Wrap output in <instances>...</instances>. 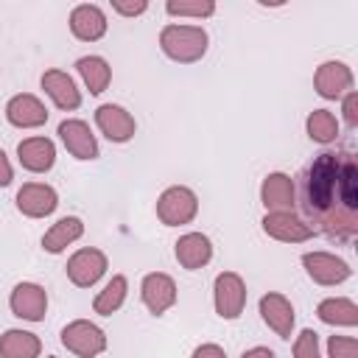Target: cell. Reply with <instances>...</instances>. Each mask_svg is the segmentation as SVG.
<instances>
[{
  "label": "cell",
  "instance_id": "7a4b0ae2",
  "mask_svg": "<svg viewBox=\"0 0 358 358\" xmlns=\"http://www.w3.org/2000/svg\"><path fill=\"white\" fill-rule=\"evenodd\" d=\"M210 36L201 25H179L171 22L159 31V48L168 59L179 62V64H193L207 53Z\"/></svg>",
  "mask_w": 358,
  "mask_h": 358
},
{
  "label": "cell",
  "instance_id": "e575fe53",
  "mask_svg": "<svg viewBox=\"0 0 358 358\" xmlns=\"http://www.w3.org/2000/svg\"><path fill=\"white\" fill-rule=\"evenodd\" d=\"M241 358H277V355H274V350H268V347H252V350H246Z\"/></svg>",
  "mask_w": 358,
  "mask_h": 358
},
{
  "label": "cell",
  "instance_id": "484cf974",
  "mask_svg": "<svg viewBox=\"0 0 358 358\" xmlns=\"http://www.w3.org/2000/svg\"><path fill=\"white\" fill-rule=\"evenodd\" d=\"M126 294H129V280H126L123 274H115V277L98 291V296H95V302H92V310H95L98 316H112V313H117V310L123 308Z\"/></svg>",
  "mask_w": 358,
  "mask_h": 358
},
{
  "label": "cell",
  "instance_id": "d4e9b609",
  "mask_svg": "<svg viewBox=\"0 0 358 358\" xmlns=\"http://www.w3.org/2000/svg\"><path fill=\"white\" fill-rule=\"evenodd\" d=\"M76 70H78V76L84 78V84L92 95H101L112 81V67L103 56H81L76 62Z\"/></svg>",
  "mask_w": 358,
  "mask_h": 358
},
{
  "label": "cell",
  "instance_id": "9c48e42d",
  "mask_svg": "<svg viewBox=\"0 0 358 358\" xmlns=\"http://www.w3.org/2000/svg\"><path fill=\"white\" fill-rule=\"evenodd\" d=\"M8 308L17 319L42 322L48 313V291L39 282H17L8 296Z\"/></svg>",
  "mask_w": 358,
  "mask_h": 358
},
{
  "label": "cell",
  "instance_id": "d590c367",
  "mask_svg": "<svg viewBox=\"0 0 358 358\" xmlns=\"http://www.w3.org/2000/svg\"><path fill=\"white\" fill-rule=\"evenodd\" d=\"M48 358H56V355H48Z\"/></svg>",
  "mask_w": 358,
  "mask_h": 358
},
{
  "label": "cell",
  "instance_id": "44dd1931",
  "mask_svg": "<svg viewBox=\"0 0 358 358\" xmlns=\"http://www.w3.org/2000/svg\"><path fill=\"white\" fill-rule=\"evenodd\" d=\"M17 157H20V165L31 173H45L53 168L56 162V145L53 140L48 137H28V140H20L17 145Z\"/></svg>",
  "mask_w": 358,
  "mask_h": 358
},
{
  "label": "cell",
  "instance_id": "52a82bcc",
  "mask_svg": "<svg viewBox=\"0 0 358 358\" xmlns=\"http://www.w3.org/2000/svg\"><path fill=\"white\" fill-rule=\"evenodd\" d=\"M302 266H305V274L316 285H341L344 280L352 277L350 263L341 260L338 255H330V252H305Z\"/></svg>",
  "mask_w": 358,
  "mask_h": 358
},
{
  "label": "cell",
  "instance_id": "1f68e13d",
  "mask_svg": "<svg viewBox=\"0 0 358 358\" xmlns=\"http://www.w3.org/2000/svg\"><path fill=\"white\" fill-rule=\"evenodd\" d=\"M145 8H148V3H145V0H134V3L115 0V3H112V11H117L120 17H140Z\"/></svg>",
  "mask_w": 358,
  "mask_h": 358
},
{
  "label": "cell",
  "instance_id": "2e32d148",
  "mask_svg": "<svg viewBox=\"0 0 358 358\" xmlns=\"http://www.w3.org/2000/svg\"><path fill=\"white\" fill-rule=\"evenodd\" d=\"M6 120L17 129H39L48 120V109L36 95L20 92L6 103Z\"/></svg>",
  "mask_w": 358,
  "mask_h": 358
},
{
  "label": "cell",
  "instance_id": "6da1fadb",
  "mask_svg": "<svg viewBox=\"0 0 358 358\" xmlns=\"http://www.w3.org/2000/svg\"><path fill=\"white\" fill-rule=\"evenodd\" d=\"M294 204L313 232L352 243L358 235V157L350 148L316 154L294 185Z\"/></svg>",
  "mask_w": 358,
  "mask_h": 358
},
{
  "label": "cell",
  "instance_id": "5bb4252c",
  "mask_svg": "<svg viewBox=\"0 0 358 358\" xmlns=\"http://www.w3.org/2000/svg\"><path fill=\"white\" fill-rule=\"evenodd\" d=\"M59 140L64 143V148L76 159H95L101 154L92 129L84 120H78V117H67V120L59 123Z\"/></svg>",
  "mask_w": 358,
  "mask_h": 358
},
{
  "label": "cell",
  "instance_id": "8fae6325",
  "mask_svg": "<svg viewBox=\"0 0 358 358\" xmlns=\"http://www.w3.org/2000/svg\"><path fill=\"white\" fill-rule=\"evenodd\" d=\"M313 87L322 98L327 101H336V98H344L350 90H352V70L344 64V62H322L313 73Z\"/></svg>",
  "mask_w": 358,
  "mask_h": 358
},
{
  "label": "cell",
  "instance_id": "7402d4cb",
  "mask_svg": "<svg viewBox=\"0 0 358 358\" xmlns=\"http://www.w3.org/2000/svg\"><path fill=\"white\" fill-rule=\"evenodd\" d=\"M81 235H84V221H81L78 215H64V218H59V221L42 235V249L50 252V255H59V252H64L70 243H76Z\"/></svg>",
  "mask_w": 358,
  "mask_h": 358
},
{
  "label": "cell",
  "instance_id": "4dcf8cb0",
  "mask_svg": "<svg viewBox=\"0 0 358 358\" xmlns=\"http://www.w3.org/2000/svg\"><path fill=\"white\" fill-rule=\"evenodd\" d=\"M341 115H344V123H347L350 129L358 126V92H355V90H350V92L344 95V101H341Z\"/></svg>",
  "mask_w": 358,
  "mask_h": 358
},
{
  "label": "cell",
  "instance_id": "d6a6232c",
  "mask_svg": "<svg viewBox=\"0 0 358 358\" xmlns=\"http://www.w3.org/2000/svg\"><path fill=\"white\" fill-rule=\"evenodd\" d=\"M190 358H227V352H224L218 344H201V347L193 350Z\"/></svg>",
  "mask_w": 358,
  "mask_h": 358
},
{
  "label": "cell",
  "instance_id": "ac0fdd59",
  "mask_svg": "<svg viewBox=\"0 0 358 358\" xmlns=\"http://www.w3.org/2000/svg\"><path fill=\"white\" fill-rule=\"evenodd\" d=\"M106 14L95 3H81L70 11V31L81 42H98L106 34Z\"/></svg>",
  "mask_w": 358,
  "mask_h": 358
},
{
  "label": "cell",
  "instance_id": "7c38bea8",
  "mask_svg": "<svg viewBox=\"0 0 358 358\" xmlns=\"http://www.w3.org/2000/svg\"><path fill=\"white\" fill-rule=\"evenodd\" d=\"M17 210L28 218H45L50 215L56 207H59V196L50 185L45 182H25L20 190H17Z\"/></svg>",
  "mask_w": 358,
  "mask_h": 358
},
{
  "label": "cell",
  "instance_id": "cb8c5ba5",
  "mask_svg": "<svg viewBox=\"0 0 358 358\" xmlns=\"http://www.w3.org/2000/svg\"><path fill=\"white\" fill-rule=\"evenodd\" d=\"M316 316L333 327H355L358 324V305L347 296H327L319 302Z\"/></svg>",
  "mask_w": 358,
  "mask_h": 358
},
{
  "label": "cell",
  "instance_id": "d6986e66",
  "mask_svg": "<svg viewBox=\"0 0 358 358\" xmlns=\"http://www.w3.org/2000/svg\"><path fill=\"white\" fill-rule=\"evenodd\" d=\"M260 201L266 213H294V179L288 173H268L260 185Z\"/></svg>",
  "mask_w": 358,
  "mask_h": 358
},
{
  "label": "cell",
  "instance_id": "f546056e",
  "mask_svg": "<svg viewBox=\"0 0 358 358\" xmlns=\"http://www.w3.org/2000/svg\"><path fill=\"white\" fill-rule=\"evenodd\" d=\"M327 355L330 358H358V341L352 336H330Z\"/></svg>",
  "mask_w": 358,
  "mask_h": 358
},
{
  "label": "cell",
  "instance_id": "277c9868",
  "mask_svg": "<svg viewBox=\"0 0 358 358\" xmlns=\"http://www.w3.org/2000/svg\"><path fill=\"white\" fill-rule=\"evenodd\" d=\"M62 344L78 358H98L106 352V333L90 319H76L62 327Z\"/></svg>",
  "mask_w": 358,
  "mask_h": 358
},
{
  "label": "cell",
  "instance_id": "ba28073f",
  "mask_svg": "<svg viewBox=\"0 0 358 358\" xmlns=\"http://www.w3.org/2000/svg\"><path fill=\"white\" fill-rule=\"evenodd\" d=\"M140 296H143V305L148 308V313L162 316L165 310H171V308L176 305L179 291H176V282H173L171 274H165V271H151V274H145L143 282H140Z\"/></svg>",
  "mask_w": 358,
  "mask_h": 358
},
{
  "label": "cell",
  "instance_id": "5b68a950",
  "mask_svg": "<svg viewBox=\"0 0 358 358\" xmlns=\"http://www.w3.org/2000/svg\"><path fill=\"white\" fill-rule=\"evenodd\" d=\"M213 302H215V313L227 322L238 319L243 313L246 305V282L238 271H221L213 282Z\"/></svg>",
  "mask_w": 358,
  "mask_h": 358
},
{
  "label": "cell",
  "instance_id": "3957f363",
  "mask_svg": "<svg viewBox=\"0 0 358 358\" xmlns=\"http://www.w3.org/2000/svg\"><path fill=\"white\" fill-rule=\"evenodd\" d=\"M196 215H199V196L190 187L173 185V187H165L159 193V199H157V218L165 227L190 224Z\"/></svg>",
  "mask_w": 358,
  "mask_h": 358
},
{
  "label": "cell",
  "instance_id": "30bf717a",
  "mask_svg": "<svg viewBox=\"0 0 358 358\" xmlns=\"http://www.w3.org/2000/svg\"><path fill=\"white\" fill-rule=\"evenodd\" d=\"M95 126L109 143H129L137 131L134 117L120 103H101L95 109Z\"/></svg>",
  "mask_w": 358,
  "mask_h": 358
},
{
  "label": "cell",
  "instance_id": "836d02e7",
  "mask_svg": "<svg viewBox=\"0 0 358 358\" xmlns=\"http://www.w3.org/2000/svg\"><path fill=\"white\" fill-rule=\"evenodd\" d=\"M11 179H14V168H11L8 157H6V151L0 148V187H8Z\"/></svg>",
  "mask_w": 358,
  "mask_h": 358
},
{
  "label": "cell",
  "instance_id": "603a6c76",
  "mask_svg": "<svg viewBox=\"0 0 358 358\" xmlns=\"http://www.w3.org/2000/svg\"><path fill=\"white\" fill-rule=\"evenodd\" d=\"M42 341L31 330L11 327L0 336V358H39Z\"/></svg>",
  "mask_w": 358,
  "mask_h": 358
},
{
  "label": "cell",
  "instance_id": "f1b7e54d",
  "mask_svg": "<svg viewBox=\"0 0 358 358\" xmlns=\"http://www.w3.org/2000/svg\"><path fill=\"white\" fill-rule=\"evenodd\" d=\"M294 358H322L319 355V333L305 327L294 341Z\"/></svg>",
  "mask_w": 358,
  "mask_h": 358
},
{
  "label": "cell",
  "instance_id": "4316f807",
  "mask_svg": "<svg viewBox=\"0 0 358 358\" xmlns=\"http://www.w3.org/2000/svg\"><path fill=\"white\" fill-rule=\"evenodd\" d=\"M305 129H308V137L313 143H319V145H330L338 137V120L327 109H313L308 115V120H305Z\"/></svg>",
  "mask_w": 358,
  "mask_h": 358
},
{
  "label": "cell",
  "instance_id": "ffe728a7",
  "mask_svg": "<svg viewBox=\"0 0 358 358\" xmlns=\"http://www.w3.org/2000/svg\"><path fill=\"white\" fill-rule=\"evenodd\" d=\"M42 90L64 112H73V109L81 106V90L76 87V81L64 70H56V67L53 70H45L42 73Z\"/></svg>",
  "mask_w": 358,
  "mask_h": 358
},
{
  "label": "cell",
  "instance_id": "9a60e30c",
  "mask_svg": "<svg viewBox=\"0 0 358 358\" xmlns=\"http://www.w3.org/2000/svg\"><path fill=\"white\" fill-rule=\"evenodd\" d=\"M263 232L282 243H305L316 232L296 215V213H266L263 215Z\"/></svg>",
  "mask_w": 358,
  "mask_h": 358
},
{
  "label": "cell",
  "instance_id": "8992f818",
  "mask_svg": "<svg viewBox=\"0 0 358 358\" xmlns=\"http://www.w3.org/2000/svg\"><path fill=\"white\" fill-rule=\"evenodd\" d=\"M109 268V260L101 249L95 246H87V249H78L76 255H70L67 260V280L78 288H92Z\"/></svg>",
  "mask_w": 358,
  "mask_h": 358
},
{
  "label": "cell",
  "instance_id": "83f0119b",
  "mask_svg": "<svg viewBox=\"0 0 358 358\" xmlns=\"http://www.w3.org/2000/svg\"><path fill=\"white\" fill-rule=\"evenodd\" d=\"M165 11L171 17H193V20H204L215 14V3L213 0H168Z\"/></svg>",
  "mask_w": 358,
  "mask_h": 358
},
{
  "label": "cell",
  "instance_id": "4fadbf2b",
  "mask_svg": "<svg viewBox=\"0 0 358 358\" xmlns=\"http://www.w3.org/2000/svg\"><path fill=\"white\" fill-rule=\"evenodd\" d=\"M260 316L263 322L280 336V338H291L294 333V322H296V313H294V305L285 294L280 291H268L260 296Z\"/></svg>",
  "mask_w": 358,
  "mask_h": 358
},
{
  "label": "cell",
  "instance_id": "e0dca14e",
  "mask_svg": "<svg viewBox=\"0 0 358 358\" xmlns=\"http://www.w3.org/2000/svg\"><path fill=\"white\" fill-rule=\"evenodd\" d=\"M173 255H176V263L187 271L204 268L213 260V241L204 232H185L173 243Z\"/></svg>",
  "mask_w": 358,
  "mask_h": 358
}]
</instances>
